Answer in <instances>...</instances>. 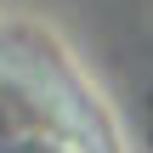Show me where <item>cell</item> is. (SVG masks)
<instances>
[{
	"label": "cell",
	"instance_id": "6da1fadb",
	"mask_svg": "<svg viewBox=\"0 0 153 153\" xmlns=\"http://www.w3.org/2000/svg\"><path fill=\"white\" fill-rule=\"evenodd\" d=\"M0 153H119L97 91L45 34H0Z\"/></svg>",
	"mask_w": 153,
	"mask_h": 153
}]
</instances>
